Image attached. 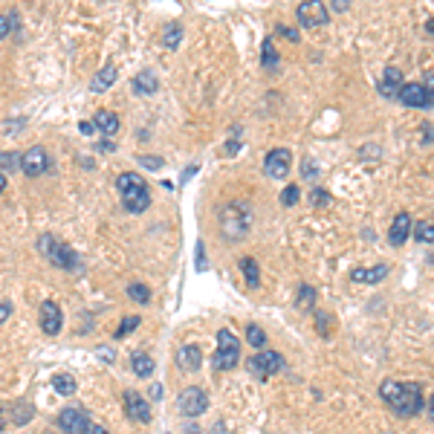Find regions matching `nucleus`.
Wrapping results in <instances>:
<instances>
[{
	"label": "nucleus",
	"mask_w": 434,
	"mask_h": 434,
	"mask_svg": "<svg viewBox=\"0 0 434 434\" xmlns=\"http://www.w3.org/2000/svg\"><path fill=\"white\" fill-rule=\"evenodd\" d=\"M379 397L397 417H417L426 400L420 382H397V379H385L379 385Z\"/></svg>",
	"instance_id": "f257e3e1"
},
{
	"label": "nucleus",
	"mask_w": 434,
	"mask_h": 434,
	"mask_svg": "<svg viewBox=\"0 0 434 434\" xmlns=\"http://www.w3.org/2000/svg\"><path fill=\"white\" fill-rule=\"evenodd\" d=\"M217 226L226 244H240L252 229V209L244 200H232L217 211Z\"/></svg>",
	"instance_id": "f03ea898"
},
{
	"label": "nucleus",
	"mask_w": 434,
	"mask_h": 434,
	"mask_svg": "<svg viewBox=\"0 0 434 434\" xmlns=\"http://www.w3.org/2000/svg\"><path fill=\"white\" fill-rule=\"evenodd\" d=\"M116 191H119V200H122L125 211L131 214H142L145 209L151 206V191L148 183H145L136 171H122L116 177Z\"/></svg>",
	"instance_id": "7ed1b4c3"
},
{
	"label": "nucleus",
	"mask_w": 434,
	"mask_h": 434,
	"mask_svg": "<svg viewBox=\"0 0 434 434\" xmlns=\"http://www.w3.org/2000/svg\"><path fill=\"white\" fill-rule=\"evenodd\" d=\"M38 252L50 261L53 267H58V270H81L79 252L72 246H67V244H61L55 235H41L38 237Z\"/></svg>",
	"instance_id": "20e7f679"
},
{
	"label": "nucleus",
	"mask_w": 434,
	"mask_h": 434,
	"mask_svg": "<svg viewBox=\"0 0 434 434\" xmlns=\"http://www.w3.org/2000/svg\"><path fill=\"white\" fill-rule=\"evenodd\" d=\"M240 362V342L232 330H217V350H214V359H211V368L217 374H226L232 371Z\"/></svg>",
	"instance_id": "39448f33"
},
{
	"label": "nucleus",
	"mask_w": 434,
	"mask_h": 434,
	"mask_svg": "<svg viewBox=\"0 0 434 434\" xmlns=\"http://www.w3.org/2000/svg\"><path fill=\"white\" fill-rule=\"evenodd\" d=\"M284 356L278 353V350H258L255 356H249V362H246V368H249V374L255 376V379H270L272 374H278V371H284Z\"/></svg>",
	"instance_id": "423d86ee"
},
{
	"label": "nucleus",
	"mask_w": 434,
	"mask_h": 434,
	"mask_svg": "<svg viewBox=\"0 0 434 434\" xmlns=\"http://www.w3.org/2000/svg\"><path fill=\"white\" fill-rule=\"evenodd\" d=\"M177 408L183 417H200L209 412V394L203 388H197V385H188L177 400Z\"/></svg>",
	"instance_id": "0eeeda50"
},
{
	"label": "nucleus",
	"mask_w": 434,
	"mask_h": 434,
	"mask_svg": "<svg viewBox=\"0 0 434 434\" xmlns=\"http://www.w3.org/2000/svg\"><path fill=\"white\" fill-rule=\"evenodd\" d=\"M296 18H298L301 27H307V29H322V27H327V23H330L327 6L324 4H316V0H307V4H301L296 9Z\"/></svg>",
	"instance_id": "6e6552de"
},
{
	"label": "nucleus",
	"mask_w": 434,
	"mask_h": 434,
	"mask_svg": "<svg viewBox=\"0 0 434 434\" xmlns=\"http://www.w3.org/2000/svg\"><path fill=\"white\" fill-rule=\"evenodd\" d=\"M58 428L64 434H87L90 428V414L84 412L81 405H70L58 414Z\"/></svg>",
	"instance_id": "1a4fd4ad"
},
{
	"label": "nucleus",
	"mask_w": 434,
	"mask_h": 434,
	"mask_svg": "<svg viewBox=\"0 0 434 434\" xmlns=\"http://www.w3.org/2000/svg\"><path fill=\"white\" fill-rule=\"evenodd\" d=\"M289 168H293V151H287V148H272L263 157V171L272 180H284L289 174Z\"/></svg>",
	"instance_id": "9d476101"
},
{
	"label": "nucleus",
	"mask_w": 434,
	"mask_h": 434,
	"mask_svg": "<svg viewBox=\"0 0 434 434\" xmlns=\"http://www.w3.org/2000/svg\"><path fill=\"white\" fill-rule=\"evenodd\" d=\"M46 168H50V157H46V151L41 148V145H32V148L20 157V171L27 177H41Z\"/></svg>",
	"instance_id": "9b49d317"
},
{
	"label": "nucleus",
	"mask_w": 434,
	"mask_h": 434,
	"mask_svg": "<svg viewBox=\"0 0 434 434\" xmlns=\"http://www.w3.org/2000/svg\"><path fill=\"white\" fill-rule=\"evenodd\" d=\"M397 99H400L405 107H431V105H434V99H431V93L426 90V84H417V81L402 84V90H400Z\"/></svg>",
	"instance_id": "f8f14e48"
},
{
	"label": "nucleus",
	"mask_w": 434,
	"mask_h": 434,
	"mask_svg": "<svg viewBox=\"0 0 434 434\" xmlns=\"http://www.w3.org/2000/svg\"><path fill=\"white\" fill-rule=\"evenodd\" d=\"M122 400H125V414L131 417V420H136V423H151V405L145 402V397L142 394H136V391H125L122 394Z\"/></svg>",
	"instance_id": "ddd939ff"
},
{
	"label": "nucleus",
	"mask_w": 434,
	"mask_h": 434,
	"mask_svg": "<svg viewBox=\"0 0 434 434\" xmlns=\"http://www.w3.org/2000/svg\"><path fill=\"white\" fill-rule=\"evenodd\" d=\"M41 330L46 333V336H55L58 330H61V324H64V316H61V307L55 304V301H41Z\"/></svg>",
	"instance_id": "4468645a"
},
{
	"label": "nucleus",
	"mask_w": 434,
	"mask_h": 434,
	"mask_svg": "<svg viewBox=\"0 0 434 434\" xmlns=\"http://www.w3.org/2000/svg\"><path fill=\"white\" fill-rule=\"evenodd\" d=\"M402 72L397 67H385L382 79H379V96H385V99H397L400 90H402Z\"/></svg>",
	"instance_id": "2eb2a0df"
},
{
	"label": "nucleus",
	"mask_w": 434,
	"mask_h": 434,
	"mask_svg": "<svg viewBox=\"0 0 434 434\" xmlns=\"http://www.w3.org/2000/svg\"><path fill=\"white\" fill-rule=\"evenodd\" d=\"M388 272H391L388 263H376V267H359V270L350 272V281H356V284H379V281L388 278Z\"/></svg>",
	"instance_id": "dca6fc26"
},
{
	"label": "nucleus",
	"mask_w": 434,
	"mask_h": 434,
	"mask_svg": "<svg viewBox=\"0 0 434 434\" xmlns=\"http://www.w3.org/2000/svg\"><path fill=\"white\" fill-rule=\"evenodd\" d=\"M408 235H412V214H408V211H397L394 223L388 229V240H391L394 246H402L405 240H408Z\"/></svg>",
	"instance_id": "f3484780"
},
{
	"label": "nucleus",
	"mask_w": 434,
	"mask_h": 434,
	"mask_svg": "<svg viewBox=\"0 0 434 434\" xmlns=\"http://www.w3.org/2000/svg\"><path fill=\"white\" fill-rule=\"evenodd\" d=\"M177 365H180L183 371H188V374H195V371L203 365V350H200L197 345H183V348L177 350Z\"/></svg>",
	"instance_id": "a211bd4d"
},
{
	"label": "nucleus",
	"mask_w": 434,
	"mask_h": 434,
	"mask_svg": "<svg viewBox=\"0 0 434 434\" xmlns=\"http://www.w3.org/2000/svg\"><path fill=\"white\" fill-rule=\"evenodd\" d=\"M157 90H159L157 72L142 70V72H136V76H133V93L142 96V99H148V96H157Z\"/></svg>",
	"instance_id": "6ab92c4d"
},
{
	"label": "nucleus",
	"mask_w": 434,
	"mask_h": 434,
	"mask_svg": "<svg viewBox=\"0 0 434 434\" xmlns=\"http://www.w3.org/2000/svg\"><path fill=\"white\" fill-rule=\"evenodd\" d=\"M131 368H133V374H136L139 379H148V376L157 371L154 359L145 353V350H133V353H131Z\"/></svg>",
	"instance_id": "aec40b11"
},
{
	"label": "nucleus",
	"mask_w": 434,
	"mask_h": 434,
	"mask_svg": "<svg viewBox=\"0 0 434 434\" xmlns=\"http://www.w3.org/2000/svg\"><path fill=\"white\" fill-rule=\"evenodd\" d=\"M93 125H96V131H102V133L110 139V136H116V131H119V116L110 113V110H96Z\"/></svg>",
	"instance_id": "412c9836"
},
{
	"label": "nucleus",
	"mask_w": 434,
	"mask_h": 434,
	"mask_svg": "<svg viewBox=\"0 0 434 434\" xmlns=\"http://www.w3.org/2000/svg\"><path fill=\"white\" fill-rule=\"evenodd\" d=\"M113 81H116V67L107 64V67H102L99 72H96V79L90 81V90H93V93H105Z\"/></svg>",
	"instance_id": "4be33fe9"
},
{
	"label": "nucleus",
	"mask_w": 434,
	"mask_h": 434,
	"mask_svg": "<svg viewBox=\"0 0 434 434\" xmlns=\"http://www.w3.org/2000/svg\"><path fill=\"white\" fill-rule=\"evenodd\" d=\"M240 272H244V278H246V284L252 287V289H258L261 287V270H258V261L255 258H240Z\"/></svg>",
	"instance_id": "5701e85b"
},
{
	"label": "nucleus",
	"mask_w": 434,
	"mask_h": 434,
	"mask_svg": "<svg viewBox=\"0 0 434 434\" xmlns=\"http://www.w3.org/2000/svg\"><path fill=\"white\" fill-rule=\"evenodd\" d=\"M319 301V293L313 289L310 284H301L298 287V296H296V307L301 310V313H307V310H313V304Z\"/></svg>",
	"instance_id": "b1692460"
},
{
	"label": "nucleus",
	"mask_w": 434,
	"mask_h": 434,
	"mask_svg": "<svg viewBox=\"0 0 434 434\" xmlns=\"http://www.w3.org/2000/svg\"><path fill=\"white\" fill-rule=\"evenodd\" d=\"M53 388H55V394H61V397H72L76 394V379H72L70 374H55L53 376Z\"/></svg>",
	"instance_id": "393cba45"
},
{
	"label": "nucleus",
	"mask_w": 434,
	"mask_h": 434,
	"mask_svg": "<svg viewBox=\"0 0 434 434\" xmlns=\"http://www.w3.org/2000/svg\"><path fill=\"white\" fill-rule=\"evenodd\" d=\"M180 41H183V27L180 23H168L165 32H162V46L165 50H177Z\"/></svg>",
	"instance_id": "a878e982"
},
{
	"label": "nucleus",
	"mask_w": 434,
	"mask_h": 434,
	"mask_svg": "<svg viewBox=\"0 0 434 434\" xmlns=\"http://www.w3.org/2000/svg\"><path fill=\"white\" fill-rule=\"evenodd\" d=\"M261 67L263 70H272L275 64H278V53H275V44H272V38H263V46H261Z\"/></svg>",
	"instance_id": "bb28decb"
},
{
	"label": "nucleus",
	"mask_w": 434,
	"mask_h": 434,
	"mask_svg": "<svg viewBox=\"0 0 434 434\" xmlns=\"http://www.w3.org/2000/svg\"><path fill=\"white\" fill-rule=\"evenodd\" d=\"M414 240H417V244H434V223L431 221H420L414 226Z\"/></svg>",
	"instance_id": "cd10ccee"
},
{
	"label": "nucleus",
	"mask_w": 434,
	"mask_h": 434,
	"mask_svg": "<svg viewBox=\"0 0 434 434\" xmlns=\"http://www.w3.org/2000/svg\"><path fill=\"white\" fill-rule=\"evenodd\" d=\"M246 339H249V345H252L255 350H263V348H267V333H263L258 324H249V327H246Z\"/></svg>",
	"instance_id": "c85d7f7f"
},
{
	"label": "nucleus",
	"mask_w": 434,
	"mask_h": 434,
	"mask_svg": "<svg viewBox=\"0 0 434 434\" xmlns=\"http://www.w3.org/2000/svg\"><path fill=\"white\" fill-rule=\"evenodd\" d=\"M29 420H32V405H29V402H18V405L12 408V423L27 426Z\"/></svg>",
	"instance_id": "c756f323"
},
{
	"label": "nucleus",
	"mask_w": 434,
	"mask_h": 434,
	"mask_svg": "<svg viewBox=\"0 0 434 434\" xmlns=\"http://www.w3.org/2000/svg\"><path fill=\"white\" fill-rule=\"evenodd\" d=\"M128 296H131L136 304H148V301H151V289L145 287V284H139V281H133V284L128 287Z\"/></svg>",
	"instance_id": "7c9ffc66"
},
{
	"label": "nucleus",
	"mask_w": 434,
	"mask_h": 434,
	"mask_svg": "<svg viewBox=\"0 0 434 434\" xmlns=\"http://www.w3.org/2000/svg\"><path fill=\"white\" fill-rule=\"evenodd\" d=\"M18 12H9V15H0V41H4L12 29H18Z\"/></svg>",
	"instance_id": "2f4dec72"
},
{
	"label": "nucleus",
	"mask_w": 434,
	"mask_h": 434,
	"mask_svg": "<svg viewBox=\"0 0 434 434\" xmlns=\"http://www.w3.org/2000/svg\"><path fill=\"white\" fill-rule=\"evenodd\" d=\"M142 324V319L139 316H125L122 322H119V330H116V339H125V336L131 333V330H136Z\"/></svg>",
	"instance_id": "473e14b6"
},
{
	"label": "nucleus",
	"mask_w": 434,
	"mask_h": 434,
	"mask_svg": "<svg viewBox=\"0 0 434 434\" xmlns=\"http://www.w3.org/2000/svg\"><path fill=\"white\" fill-rule=\"evenodd\" d=\"M301 200V188L298 185H287L281 191V206H296Z\"/></svg>",
	"instance_id": "72a5a7b5"
},
{
	"label": "nucleus",
	"mask_w": 434,
	"mask_h": 434,
	"mask_svg": "<svg viewBox=\"0 0 434 434\" xmlns=\"http://www.w3.org/2000/svg\"><path fill=\"white\" fill-rule=\"evenodd\" d=\"M0 165H4L6 171H15V168H20V157L9 154V151H0Z\"/></svg>",
	"instance_id": "f704fd0d"
},
{
	"label": "nucleus",
	"mask_w": 434,
	"mask_h": 434,
	"mask_svg": "<svg viewBox=\"0 0 434 434\" xmlns=\"http://www.w3.org/2000/svg\"><path fill=\"white\" fill-rule=\"evenodd\" d=\"M275 32H278V35H284L287 41H293V44H298V29H293V27H287V23H278V27H275Z\"/></svg>",
	"instance_id": "c9c22d12"
},
{
	"label": "nucleus",
	"mask_w": 434,
	"mask_h": 434,
	"mask_svg": "<svg viewBox=\"0 0 434 434\" xmlns=\"http://www.w3.org/2000/svg\"><path fill=\"white\" fill-rule=\"evenodd\" d=\"M136 162H142L145 168H151V171H157V168H162V159L159 157H148V154H139Z\"/></svg>",
	"instance_id": "e433bc0d"
},
{
	"label": "nucleus",
	"mask_w": 434,
	"mask_h": 434,
	"mask_svg": "<svg viewBox=\"0 0 434 434\" xmlns=\"http://www.w3.org/2000/svg\"><path fill=\"white\" fill-rule=\"evenodd\" d=\"M313 206H330V195L324 188H313Z\"/></svg>",
	"instance_id": "4c0bfd02"
},
{
	"label": "nucleus",
	"mask_w": 434,
	"mask_h": 434,
	"mask_svg": "<svg viewBox=\"0 0 434 434\" xmlns=\"http://www.w3.org/2000/svg\"><path fill=\"white\" fill-rule=\"evenodd\" d=\"M197 270H206V246H203V240H197Z\"/></svg>",
	"instance_id": "58836bf2"
},
{
	"label": "nucleus",
	"mask_w": 434,
	"mask_h": 434,
	"mask_svg": "<svg viewBox=\"0 0 434 434\" xmlns=\"http://www.w3.org/2000/svg\"><path fill=\"white\" fill-rule=\"evenodd\" d=\"M9 316H12V304L9 301H0V324H4Z\"/></svg>",
	"instance_id": "ea45409f"
},
{
	"label": "nucleus",
	"mask_w": 434,
	"mask_h": 434,
	"mask_svg": "<svg viewBox=\"0 0 434 434\" xmlns=\"http://www.w3.org/2000/svg\"><path fill=\"white\" fill-rule=\"evenodd\" d=\"M423 142H426V145H428V142H434V128H431L428 122L423 125Z\"/></svg>",
	"instance_id": "a19ab883"
},
{
	"label": "nucleus",
	"mask_w": 434,
	"mask_h": 434,
	"mask_svg": "<svg viewBox=\"0 0 434 434\" xmlns=\"http://www.w3.org/2000/svg\"><path fill=\"white\" fill-rule=\"evenodd\" d=\"M304 177H307V180L316 177V168H313V159H304Z\"/></svg>",
	"instance_id": "79ce46f5"
},
{
	"label": "nucleus",
	"mask_w": 434,
	"mask_h": 434,
	"mask_svg": "<svg viewBox=\"0 0 434 434\" xmlns=\"http://www.w3.org/2000/svg\"><path fill=\"white\" fill-rule=\"evenodd\" d=\"M423 84H426V90L431 93V99H434V72H426V81H423Z\"/></svg>",
	"instance_id": "37998d69"
},
{
	"label": "nucleus",
	"mask_w": 434,
	"mask_h": 434,
	"mask_svg": "<svg viewBox=\"0 0 434 434\" xmlns=\"http://www.w3.org/2000/svg\"><path fill=\"white\" fill-rule=\"evenodd\" d=\"M96 350H99V356H102L105 362H113V356H116V353H113V350H107V348H96Z\"/></svg>",
	"instance_id": "c03bdc74"
},
{
	"label": "nucleus",
	"mask_w": 434,
	"mask_h": 434,
	"mask_svg": "<svg viewBox=\"0 0 434 434\" xmlns=\"http://www.w3.org/2000/svg\"><path fill=\"white\" fill-rule=\"evenodd\" d=\"M151 400H162V385H151Z\"/></svg>",
	"instance_id": "a18cd8bd"
},
{
	"label": "nucleus",
	"mask_w": 434,
	"mask_h": 434,
	"mask_svg": "<svg viewBox=\"0 0 434 434\" xmlns=\"http://www.w3.org/2000/svg\"><path fill=\"white\" fill-rule=\"evenodd\" d=\"M87 434H110V431H107V428H102V426H96V423H90Z\"/></svg>",
	"instance_id": "49530a36"
},
{
	"label": "nucleus",
	"mask_w": 434,
	"mask_h": 434,
	"mask_svg": "<svg viewBox=\"0 0 434 434\" xmlns=\"http://www.w3.org/2000/svg\"><path fill=\"white\" fill-rule=\"evenodd\" d=\"M79 131H81V133H87V136H90V133H93V131H96V125H93V122H81V125H79Z\"/></svg>",
	"instance_id": "de8ad7c7"
},
{
	"label": "nucleus",
	"mask_w": 434,
	"mask_h": 434,
	"mask_svg": "<svg viewBox=\"0 0 434 434\" xmlns=\"http://www.w3.org/2000/svg\"><path fill=\"white\" fill-rule=\"evenodd\" d=\"M333 9L336 12H345L348 9V0H333Z\"/></svg>",
	"instance_id": "09e8293b"
},
{
	"label": "nucleus",
	"mask_w": 434,
	"mask_h": 434,
	"mask_svg": "<svg viewBox=\"0 0 434 434\" xmlns=\"http://www.w3.org/2000/svg\"><path fill=\"white\" fill-rule=\"evenodd\" d=\"M428 420H434V394L428 397Z\"/></svg>",
	"instance_id": "8fccbe9b"
},
{
	"label": "nucleus",
	"mask_w": 434,
	"mask_h": 434,
	"mask_svg": "<svg viewBox=\"0 0 434 434\" xmlns=\"http://www.w3.org/2000/svg\"><path fill=\"white\" fill-rule=\"evenodd\" d=\"M426 32H428V35H431V38H434V18H431V20H428V23H426Z\"/></svg>",
	"instance_id": "3c124183"
},
{
	"label": "nucleus",
	"mask_w": 434,
	"mask_h": 434,
	"mask_svg": "<svg viewBox=\"0 0 434 434\" xmlns=\"http://www.w3.org/2000/svg\"><path fill=\"white\" fill-rule=\"evenodd\" d=\"M4 188H6V177H4V171H0V195H4Z\"/></svg>",
	"instance_id": "603ef678"
},
{
	"label": "nucleus",
	"mask_w": 434,
	"mask_h": 434,
	"mask_svg": "<svg viewBox=\"0 0 434 434\" xmlns=\"http://www.w3.org/2000/svg\"><path fill=\"white\" fill-rule=\"evenodd\" d=\"M0 428H4V417H0Z\"/></svg>",
	"instance_id": "864d4df0"
}]
</instances>
